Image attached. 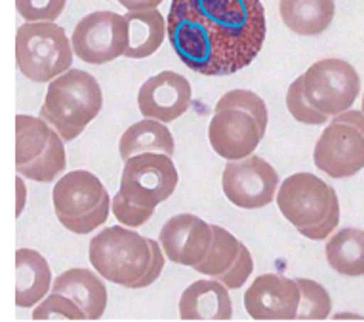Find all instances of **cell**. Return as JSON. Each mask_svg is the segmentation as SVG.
Wrapping results in <instances>:
<instances>
[{"instance_id": "11", "label": "cell", "mask_w": 364, "mask_h": 322, "mask_svg": "<svg viewBox=\"0 0 364 322\" xmlns=\"http://www.w3.org/2000/svg\"><path fill=\"white\" fill-rule=\"evenodd\" d=\"M73 54L90 65H105L128 46V25L117 12H92L77 23L71 36Z\"/></svg>"}, {"instance_id": "20", "label": "cell", "mask_w": 364, "mask_h": 322, "mask_svg": "<svg viewBox=\"0 0 364 322\" xmlns=\"http://www.w3.org/2000/svg\"><path fill=\"white\" fill-rule=\"evenodd\" d=\"M279 14L288 29L301 36H316L334 21V0H281Z\"/></svg>"}, {"instance_id": "32", "label": "cell", "mask_w": 364, "mask_h": 322, "mask_svg": "<svg viewBox=\"0 0 364 322\" xmlns=\"http://www.w3.org/2000/svg\"><path fill=\"white\" fill-rule=\"evenodd\" d=\"M149 240L151 246V262H149V269H147V273L144 274V279L136 284L134 290H139V288H147L151 286L153 282H156V279L161 277L162 269H164V263H166V256H164V252L161 248V242L159 240L147 239Z\"/></svg>"}, {"instance_id": "34", "label": "cell", "mask_w": 364, "mask_h": 322, "mask_svg": "<svg viewBox=\"0 0 364 322\" xmlns=\"http://www.w3.org/2000/svg\"><path fill=\"white\" fill-rule=\"evenodd\" d=\"M16 193H18L16 218H19V215H21V212H23V208H25V203H27V187H25L23 178H21V176H18V178H16Z\"/></svg>"}, {"instance_id": "28", "label": "cell", "mask_w": 364, "mask_h": 322, "mask_svg": "<svg viewBox=\"0 0 364 322\" xmlns=\"http://www.w3.org/2000/svg\"><path fill=\"white\" fill-rule=\"evenodd\" d=\"M287 107L290 111L294 119L301 122V124L309 126H318L326 124L328 122V117L323 114L321 111H316L307 103L304 96V78L298 77L290 84V88L287 92Z\"/></svg>"}, {"instance_id": "6", "label": "cell", "mask_w": 364, "mask_h": 322, "mask_svg": "<svg viewBox=\"0 0 364 322\" xmlns=\"http://www.w3.org/2000/svg\"><path fill=\"white\" fill-rule=\"evenodd\" d=\"M73 46L65 29L54 21L23 23L16 33V63L33 82H52L73 65Z\"/></svg>"}, {"instance_id": "26", "label": "cell", "mask_w": 364, "mask_h": 322, "mask_svg": "<svg viewBox=\"0 0 364 322\" xmlns=\"http://www.w3.org/2000/svg\"><path fill=\"white\" fill-rule=\"evenodd\" d=\"M225 109H239V111H245L256 120L257 128L265 136V130H267L269 124V113L267 105L263 102L262 97L250 92V90H231L220 97V102L215 103V113L218 111H225Z\"/></svg>"}, {"instance_id": "2", "label": "cell", "mask_w": 364, "mask_h": 322, "mask_svg": "<svg viewBox=\"0 0 364 322\" xmlns=\"http://www.w3.org/2000/svg\"><path fill=\"white\" fill-rule=\"evenodd\" d=\"M275 200L281 214L305 239H326L340 223L336 189L315 173H292L279 186Z\"/></svg>"}, {"instance_id": "8", "label": "cell", "mask_w": 364, "mask_h": 322, "mask_svg": "<svg viewBox=\"0 0 364 322\" xmlns=\"http://www.w3.org/2000/svg\"><path fill=\"white\" fill-rule=\"evenodd\" d=\"M313 161L334 179L351 178L364 168V113L347 109L336 114L316 139Z\"/></svg>"}, {"instance_id": "21", "label": "cell", "mask_w": 364, "mask_h": 322, "mask_svg": "<svg viewBox=\"0 0 364 322\" xmlns=\"http://www.w3.org/2000/svg\"><path fill=\"white\" fill-rule=\"evenodd\" d=\"M128 46L124 55L132 60H145L161 48L166 38V18L159 10L126 12Z\"/></svg>"}, {"instance_id": "4", "label": "cell", "mask_w": 364, "mask_h": 322, "mask_svg": "<svg viewBox=\"0 0 364 322\" xmlns=\"http://www.w3.org/2000/svg\"><path fill=\"white\" fill-rule=\"evenodd\" d=\"M88 256L102 279L134 290L149 269L151 246L138 231L113 225L90 240Z\"/></svg>"}, {"instance_id": "18", "label": "cell", "mask_w": 364, "mask_h": 322, "mask_svg": "<svg viewBox=\"0 0 364 322\" xmlns=\"http://www.w3.org/2000/svg\"><path fill=\"white\" fill-rule=\"evenodd\" d=\"M52 292L71 298L84 311L88 321L102 318L107 309V288L100 274L82 267L67 269L52 282Z\"/></svg>"}, {"instance_id": "16", "label": "cell", "mask_w": 364, "mask_h": 322, "mask_svg": "<svg viewBox=\"0 0 364 322\" xmlns=\"http://www.w3.org/2000/svg\"><path fill=\"white\" fill-rule=\"evenodd\" d=\"M208 139L215 155L225 161H240L254 155L263 134L248 113L225 109L214 113L210 120Z\"/></svg>"}, {"instance_id": "35", "label": "cell", "mask_w": 364, "mask_h": 322, "mask_svg": "<svg viewBox=\"0 0 364 322\" xmlns=\"http://www.w3.org/2000/svg\"><path fill=\"white\" fill-rule=\"evenodd\" d=\"M363 113H364V96H363Z\"/></svg>"}, {"instance_id": "33", "label": "cell", "mask_w": 364, "mask_h": 322, "mask_svg": "<svg viewBox=\"0 0 364 322\" xmlns=\"http://www.w3.org/2000/svg\"><path fill=\"white\" fill-rule=\"evenodd\" d=\"M164 2V0H119V4L128 10V12H144V10H155Z\"/></svg>"}, {"instance_id": "15", "label": "cell", "mask_w": 364, "mask_h": 322, "mask_svg": "<svg viewBox=\"0 0 364 322\" xmlns=\"http://www.w3.org/2000/svg\"><path fill=\"white\" fill-rule=\"evenodd\" d=\"M159 242L168 262L195 267L203 262L212 242V225L198 215H173L162 225Z\"/></svg>"}, {"instance_id": "19", "label": "cell", "mask_w": 364, "mask_h": 322, "mask_svg": "<svg viewBox=\"0 0 364 322\" xmlns=\"http://www.w3.org/2000/svg\"><path fill=\"white\" fill-rule=\"evenodd\" d=\"M52 290V269L46 257L31 248L16 252V305L31 309Z\"/></svg>"}, {"instance_id": "24", "label": "cell", "mask_w": 364, "mask_h": 322, "mask_svg": "<svg viewBox=\"0 0 364 322\" xmlns=\"http://www.w3.org/2000/svg\"><path fill=\"white\" fill-rule=\"evenodd\" d=\"M240 245L242 242L229 233L227 229L220 225H212V242H210L208 254L193 269L200 274L218 279L220 274L225 273L227 269L233 265V262L239 256Z\"/></svg>"}, {"instance_id": "9", "label": "cell", "mask_w": 364, "mask_h": 322, "mask_svg": "<svg viewBox=\"0 0 364 322\" xmlns=\"http://www.w3.org/2000/svg\"><path fill=\"white\" fill-rule=\"evenodd\" d=\"M304 96L311 107L326 117H336L353 107L360 94V78L346 60H321L301 75Z\"/></svg>"}, {"instance_id": "30", "label": "cell", "mask_w": 364, "mask_h": 322, "mask_svg": "<svg viewBox=\"0 0 364 322\" xmlns=\"http://www.w3.org/2000/svg\"><path fill=\"white\" fill-rule=\"evenodd\" d=\"M111 212L119 220L120 225L130 227V229L145 225L155 215V208H144L139 204L132 203L120 191L111 198Z\"/></svg>"}, {"instance_id": "13", "label": "cell", "mask_w": 364, "mask_h": 322, "mask_svg": "<svg viewBox=\"0 0 364 322\" xmlns=\"http://www.w3.org/2000/svg\"><path fill=\"white\" fill-rule=\"evenodd\" d=\"M191 84L176 71H162L147 78L138 92V109L145 119L170 124L191 107Z\"/></svg>"}, {"instance_id": "7", "label": "cell", "mask_w": 364, "mask_h": 322, "mask_svg": "<svg viewBox=\"0 0 364 322\" xmlns=\"http://www.w3.org/2000/svg\"><path fill=\"white\" fill-rule=\"evenodd\" d=\"M67 166L63 137L44 119L16 117V172L38 183H52Z\"/></svg>"}, {"instance_id": "14", "label": "cell", "mask_w": 364, "mask_h": 322, "mask_svg": "<svg viewBox=\"0 0 364 322\" xmlns=\"http://www.w3.org/2000/svg\"><path fill=\"white\" fill-rule=\"evenodd\" d=\"M298 305V282L277 273L259 274L245 292V307L254 321H292Z\"/></svg>"}, {"instance_id": "27", "label": "cell", "mask_w": 364, "mask_h": 322, "mask_svg": "<svg viewBox=\"0 0 364 322\" xmlns=\"http://www.w3.org/2000/svg\"><path fill=\"white\" fill-rule=\"evenodd\" d=\"M33 318L35 321H86V315L71 298L52 292L35 305Z\"/></svg>"}, {"instance_id": "23", "label": "cell", "mask_w": 364, "mask_h": 322, "mask_svg": "<svg viewBox=\"0 0 364 322\" xmlns=\"http://www.w3.org/2000/svg\"><path fill=\"white\" fill-rule=\"evenodd\" d=\"M326 262L343 277H364V231L341 229L326 242Z\"/></svg>"}, {"instance_id": "17", "label": "cell", "mask_w": 364, "mask_h": 322, "mask_svg": "<svg viewBox=\"0 0 364 322\" xmlns=\"http://www.w3.org/2000/svg\"><path fill=\"white\" fill-rule=\"evenodd\" d=\"M179 316L183 321H229L233 316L229 290L218 279L193 282L181 294Z\"/></svg>"}, {"instance_id": "31", "label": "cell", "mask_w": 364, "mask_h": 322, "mask_svg": "<svg viewBox=\"0 0 364 322\" xmlns=\"http://www.w3.org/2000/svg\"><path fill=\"white\" fill-rule=\"evenodd\" d=\"M252 271H254V259H252L250 250L245 245H240V252L233 265L227 269L225 273L218 277V281L227 288V290H239L245 286V282L250 279Z\"/></svg>"}, {"instance_id": "10", "label": "cell", "mask_w": 364, "mask_h": 322, "mask_svg": "<svg viewBox=\"0 0 364 322\" xmlns=\"http://www.w3.org/2000/svg\"><path fill=\"white\" fill-rule=\"evenodd\" d=\"M178 181L172 156L164 153H139L126 159L119 191L144 208H156L172 197Z\"/></svg>"}, {"instance_id": "22", "label": "cell", "mask_w": 364, "mask_h": 322, "mask_svg": "<svg viewBox=\"0 0 364 322\" xmlns=\"http://www.w3.org/2000/svg\"><path fill=\"white\" fill-rule=\"evenodd\" d=\"M173 149L176 144L172 132L161 120H139L132 124L119 139V153L124 161L139 153H164L172 156Z\"/></svg>"}, {"instance_id": "1", "label": "cell", "mask_w": 364, "mask_h": 322, "mask_svg": "<svg viewBox=\"0 0 364 322\" xmlns=\"http://www.w3.org/2000/svg\"><path fill=\"white\" fill-rule=\"evenodd\" d=\"M166 35L181 63L204 77L242 71L263 48L262 0H172Z\"/></svg>"}, {"instance_id": "25", "label": "cell", "mask_w": 364, "mask_h": 322, "mask_svg": "<svg viewBox=\"0 0 364 322\" xmlns=\"http://www.w3.org/2000/svg\"><path fill=\"white\" fill-rule=\"evenodd\" d=\"M299 286V305L296 318L299 321H324L332 311V298L326 288L311 279H296Z\"/></svg>"}, {"instance_id": "29", "label": "cell", "mask_w": 364, "mask_h": 322, "mask_svg": "<svg viewBox=\"0 0 364 322\" xmlns=\"http://www.w3.org/2000/svg\"><path fill=\"white\" fill-rule=\"evenodd\" d=\"M67 6V0H16L19 16L27 23L55 21Z\"/></svg>"}, {"instance_id": "3", "label": "cell", "mask_w": 364, "mask_h": 322, "mask_svg": "<svg viewBox=\"0 0 364 322\" xmlns=\"http://www.w3.org/2000/svg\"><path fill=\"white\" fill-rule=\"evenodd\" d=\"M103 107V92L94 75L69 69L48 86L41 119L54 128L63 141L77 139Z\"/></svg>"}, {"instance_id": "12", "label": "cell", "mask_w": 364, "mask_h": 322, "mask_svg": "<svg viewBox=\"0 0 364 322\" xmlns=\"http://www.w3.org/2000/svg\"><path fill=\"white\" fill-rule=\"evenodd\" d=\"M281 179L275 168L257 155L227 161L221 176V187L229 203L245 210L265 208L275 200Z\"/></svg>"}, {"instance_id": "5", "label": "cell", "mask_w": 364, "mask_h": 322, "mask_svg": "<svg viewBox=\"0 0 364 322\" xmlns=\"http://www.w3.org/2000/svg\"><path fill=\"white\" fill-rule=\"evenodd\" d=\"M58 220L67 231L88 235L107 223L111 198L100 178L88 170L65 173L52 193Z\"/></svg>"}]
</instances>
